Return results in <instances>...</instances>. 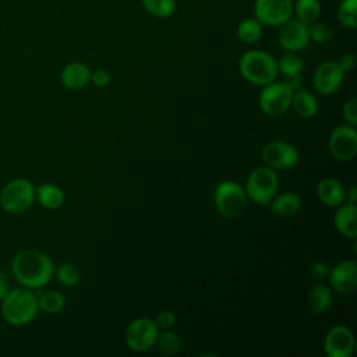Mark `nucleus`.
Wrapping results in <instances>:
<instances>
[{
  "instance_id": "24",
  "label": "nucleus",
  "mask_w": 357,
  "mask_h": 357,
  "mask_svg": "<svg viewBox=\"0 0 357 357\" xmlns=\"http://www.w3.org/2000/svg\"><path fill=\"white\" fill-rule=\"evenodd\" d=\"M39 310H42L46 314H57L60 312L66 305V298L63 293L57 290H46L40 293L38 297Z\"/></svg>"
},
{
  "instance_id": "18",
  "label": "nucleus",
  "mask_w": 357,
  "mask_h": 357,
  "mask_svg": "<svg viewBox=\"0 0 357 357\" xmlns=\"http://www.w3.org/2000/svg\"><path fill=\"white\" fill-rule=\"evenodd\" d=\"M346 190L340 181L332 177L322 178L317 184V197L326 206H339L344 202Z\"/></svg>"
},
{
  "instance_id": "6",
  "label": "nucleus",
  "mask_w": 357,
  "mask_h": 357,
  "mask_svg": "<svg viewBox=\"0 0 357 357\" xmlns=\"http://www.w3.org/2000/svg\"><path fill=\"white\" fill-rule=\"evenodd\" d=\"M35 201V187L26 178H14L8 181L0 192L1 208L11 215L24 213Z\"/></svg>"
},
{
  "instance_id": "5",
  "label": "nucleus",
  "mask_w": 357,
  "mask_h": 357,
  "mask_svg": "<svg viewBox=\"0 0 357 357\" xmlns=\"http://www.w3.org/2000/svg\"><path fill=\"white\" fill-rule=\"evenodd\" d=\"M213 201L218 212L222 216L233 219L243 215L248 204V197L240 183L225 180L216 185Z\"/></svg>"
},
{
  "instance_id": "3",
  "label": "nucleus",
  "mask_w": 357,
  "mask_h": 357,
  "mask_svg": "<svg viewBox=\"0 0 357 357\" xmlns=\"http://www.w3.org/2000/svg\"><path fill=\"white\" fill-rule=\"evenodd\" d=\"M241 77L250 84L264 86L276 79L278 60L264 50H248L238 60Z\"/></svg>"
},
{
  "instance_id": "13",
  "label": "nucleus",
  "mask_w": 357,
  "mask_h": 357,
  "mask_svg": "<svg viewBox=\"0 0 357 357\" xmlns=\"http://www.w3.org/2000/svg\"><path fill=\"white\" fill-rule=\"evenodd\" d=\"M344 71L337 61L326 60L321 63L314 73V86L321 95L335 93L343 82Z\"/></svg>"
},
{
  "instance_id": "25",
  "label": "nucleus",
  "mask_w": 357,
  "mask_h": 357,
  "mask_svg": "<svg viewBox=\"0 0 357 357\" xmlns=\"http://www.w3.org/2000/svg\"><path fill=\"white\" fill-rule=\"evenodd\" d=\"M159 349V351L163 356H174L180 351L181 349V339L180 336L170 331V329H163L162 332H159L158 337H156V343H155Z\"/></svg>"
},
{
  "instance_id": "22",
  "label": "nucleus",
  "mask_w": 357,
  "mask_h": 357,
  "mask_svg": "<svg viewBox=\"0 0 357 357\" xmlns=\"http://www.w3.org/2000/svg\"><path fill=\"white\" fill-rule=\"evenodd\" d=\"M310 308L317 314L326 312L332 305V290L324 283L315 284L307 297Z\"/></svg>"
},
{
  "instance_id": "2",
  "label": "nucleus",
  "mask_w": 357,
  "mask_h": 357,
  "mask_svg": "<svg viewBox=\"0 0 357 357\" xmlns=\"http://www.w3.org/2000/svg\"><path fill=\"white\" fill-rule=\"evenodd\" d=\"M38 296L25 286L10 289L1 300V315L14 326L29 324L38 315Z\"/></svg>"
},
{
  "instance_id": "38",
  "label": "nucleus",
  "mask_w": 357,
  "mask_h": 357,
  "mask_svg": "<svg viewBox=\"0 0 357 357\" xmlns=\"http://www.w3.org/2000/svg\"><path fill=\"white\" fill-rule=\"evenodd\" d=\"M10 291V283H8V278L6 275L4 271L0 269V301L6 297V294Z\"/></svg>"
},
{
  "instance_id": "30",
  "label": "nucleus",
  "mask_w": 357,
  "mask_h": 357,
  "mask_svg": "<svg viewBox=\"0 0 357 357\" xmlns=\"http://www.w3.org/2000/svg\"><path fill=\"white\" fill-rule=\"evenodd\" d=\"M303 68H304L303 59L300 56L294 54L293 52L283 54L278 61V71L280 74H283L284 77L300 74L303 71Z\"/></svg>"
},
{
  "instance_id": "37",
  "label": "nucleus",
  "mask_w": 357,
  "mask_h": 357,
  "mask_svg": "<svg viewBox=\"0 0 357 357\" xmlns=\"http://www.w3.org/2000/svg\"><path fill=\"white\" fill-rule=\"evenodd\" d=\"M354 63H356V59H354V56H353L351 53H344V54H342V57L337 60V64L340 66V68H342L344 73L353 70Z\"/></svg>"
},
{
  "instance_id": "12",
  "label": "nucleus",
  "mask_w": 357,
  "mask_h": 357,
  "mask_svg": "<svg viewBox=\"0 0 357 357\" xmlns=\"http://www.w3.org/2000/svg\"><path fill=\"white\" fill-rule=\"evenodd\" d=\"M356 349L354 335L344 325L332 326L324 339V350L329 357H351Z\"/></svg>"
},
{
  "instance_id": "14",
  "label": "nucleus",
  "mask_w": 357,
  "mask_h": 357,
  "mask_svg": "<svg viewBox=\"0 0 357 357\" xmlns=\"http://www.w3.org/2000/svg\"><path fill=\"white\" fill-rule=\"evenodd\" d=\"M331 287L340 293L349 294L357 289V262L353 259H344L337 262L329 269Z\"/></svg>"
},
{
  "instance_id": "33",
  "label": "nucleus",
  "mask_w": 357,
  "mask_h": 357,
  "mask_svg": "<svg viewBox=\"0 0 357 357\" xmlns=\"http://www.w3.org/2000/svg\"><path fill=\"white\" fill-rule=\"evenodd\" d=\"M159 331L162 329H172L173 325L176 324V315L172 311H160L156 318L153 319Z\"/></svg>"
},
{
  "instance_id": "21",
  "label": "nucleus",
  "mask_w": 357,
  "mask_h": 357,
  "mask_svg": "<svg viewBox=\"0 0 357 357\" xmlns=\"http://www.w3.org/2000/svg\"><path fill=\"white\" fill-rule=\"evenodd\" d=\"M290 107H293V110L296 112L297 116H300L303 119H310V117L315 116L318 112V100L311 92L298 89V91L293 92Z\"/></svg>"
},
{
  "instance_id": "8",
  "label": "nucleus",
  "mask_w": 357,
  "mask_h": 357,
  "mask_svg": "<svg viewBox=\"0 0 357 357\" xmlns=\"http://www.w3.org/2000/svg\"><path fill=\"white\" fill-rule=\"evenodd\" d=\"M291 98L293 92L283 82L272 81L262 86L258 96V105L264 114L276 117L290 109Z\"/></svg>"
},
{
  "instance_id": "1",
  "label": "nucleus",
  "mask_w": 357,
  "mask_h": 357,
  "mask_svg": "<svg viewBox=\"0 0 357 357\" xmlns=\"http://www.w3.org/2000/svg\"><path fill=\"white\" fill-rule=\"evenodd\" d=\"M11 271L22 286L39 289L50 282L54 265L50 257L39 250H22L14 255Z\"/></svg>"
},
{
  "instance_id": "32",
  "label": "nucleus",
  "mask_w": 357,
  "mask_h": 357,
  "mask_svg": "<svg viewBox=\"0 0 357 357\" xmlns=\"http://www.w3.org/2000/svg\"><path fill=\"white\" fill-rule=\"evenodd\" d=\"M342 116L344 119V121L350 126H356L357 124V100L354 98L349 99L343 107H342Z\"/></svg>"
},
{
  "instance_id": "9",
  "label": "nucleus",
  "mask_w": 357,
  "mask_h": 357,
  "mask_svg": "<svg viewBox=\"0 0 357 357\" xmlns=\"http://www.w3.org/2000/svg\"><path fill=\"white\" fill-rule=\"evenodd\" d=\"M261 158L264 163L275 170H287L298 163V149L287 141H271L262 151Z\"/></svg>"
},
{
  "instance_id": "17",
  "label": "nucleus",
  "mask_w": 357,
  "mask_h": 357,
  "mask_svg": "<svg viewBox=\"0 0 357 357\" xmlns=\"http://www.w3.org/2000/svg\"><path fill=\"white\" fill-rule=\"evenodd\" d=\"M91 68L81 61H73L63 67L60 79L68 89H81L91 81Z\"/></svg>"
},
{
  "instance_id": "31",
  "label": "nucleus",
  "mask_w": 357,
  "mask_h": 357,
  "mask_svg": "<svg viewBox=\"0 0 357 357\" xmlns=\"http://www.w3.org/2000/svg\"><path fill=\"white\" fill-rule=\"evenodd\" d=\"M308 36L315 43H328L333 38V31L329 24L315 21L308 25Z\"/></svg>"
},
{
  "instance_id": "36",
  "label": "nucleus",
  "mask_w": 357,
  "mask_h": 357,
  "mask_svg": "<svg viewBox=\"0 0 357 357\" xmlns=\"http://www.w3.org/2000/svg\"><path fill=\"white\" fill-rule=\"evenodd\" d=\"M329 266L325 264V262H315L312 266H311V273L314 278L317 279H324V278H328L329 275Z\"/></svg>"
},
{
  "instance_id": "34",
  "label": "nucleus",
  "mask_w": 357,
  "mask_h": 357,
  "mask_svg": "<svg viewBox=\"0 0 357 357\" xmlns=\"http://www.w3.org/2000/svg\"><path fill=\"white\" fill-rule=\"evenodd\" d=\"M91 82L98 88H105L110 84V74L103 68H98L91 73Z\"/></svg>"
},
{
  "instance_id": "27",
  "label": "nucleus",
  "mask_w": 357,
  "mask_h": 357,
  "mask_svg": "<svg viewBox=\"0 0 357 357\" xmlns=\"http://www.w3.org/2000/svg\"><path fill=\"white\" fill-rule=\"evenodd\" d=\"M56 279L60 284L71 287L78 284V282L81 280V272L78 269L77 265H74L73 262H63L60 264L56 269Z\"/></svg>"
},
{
  "instance_id": "23",
  "label": "nucleus",
  "mask_w": 357,
  "mask_h": 357,
  "mask_svg": "<svg viewBox=\"0 0 357 357\" xmlns=\"http://www.w3.org/2000/svg\"><path fill=\"white\" fill-rule=\"evenodd\" d=\"M293 11L300 22L304 25H311L321 15V4L318 0H297L293 4Z\"/></svg>"
},
{
  "instance_id": "19",
  "label": "nucleus",
  "mask_w": 357,
  "mask_h": 357,
  "mask_svg": "<svg viewBox=\"0 0 357 357\" xmlns=\"http://www.w3.org/2000/svg\"><path fill=\"white\" fill-rule=\"evenodd\" d=\"M271 212L276 216L290 218L294 216L301 208V198L291 191H284L276 194L273 199L269 202Z\"/></svg>"
},
{
  "instance_id": "29",
  "label": "nucleus",
  "mask_w": 357,
  "mask_h": 357,
  "mask_svg": "<svg viewBox=\"0 0 357 357\" xmlns=\"http://www.w3.org/2000/svg\"><path fill=\"white\" fill-rule=\"evenodd\" d=\"M144 8L159 18H167L176 11L174 0H141Z\"/></svg>"
},
{
  "instance_id": "10",
  "label": "nucleus",
  "mask_w": 357,
  "mask_h": 357,
  "mask_svg": "<svg viewBox=\"0 0 357 357\" xmlns=\"http://www.w3.org/2000/svg\"><path fill=\"white\" fill-rule=\"evenodd\" d=\"M328 146L331 155L340 162H349L357 155V131L354 126L342 124L331 131Z\"/></svg>"
},
{
  "instance_id": "4",
  "label": "nucleus",
  "mask_w": 357,
  "mask_h": 357,
  "mask_svg": "<svg viewBox=\"0 0 357 357\" xmlns=\"http://www.w3.org/2000/svg\"><path fill=\"white\" fill-rule=\"evenodd\" d=\"M279 178L276 170L269 166H259L254 169L245 181V194L248 201H252L258 205H269L273 197L278 194Z\"/></svg>"
},
{
  "instance_id": "26",
  "label": "nucleus",
  "mask_w": 357,
  "mask_h": 357,
  "mask_svg": "<svg viewBox=\"0 0 357 357\" xmlns=\"http://www.w3.org/2000/svg\"><path fill=\"white\" fill-rule=\"evenodd\" d=\"M262 25L257 18H245L237 26V38L244 43H255L261 39Z\"/></svg>"
},
{
  "instance_id": "28",
  "label": "nucleus",
  "mask_w": 357,
  "mask_h": 357,
  "mask_svg": "<svg viewBox=\"0 0 357 357\" xmlns=\"http://www.w3.org/2000/svg\"><path fill=\"white\" fill-rule=\"evenodd\" d=\"M339 22L349 29L357 26V0H342L337 8Z\"/></svg>"
},
{
  "instance_id": "20",
  "label": "nucleus",
  "mask_w": 357,
  "mask_h": 357,
  "mask_svg": "<svg viewBox=\"0 0 357 357\" xmlns=\"http://www.w3.org/2000/svg\"><path fill=\"white\" fill-rule=\"evenodd\" d=\"M35 199L46 209H57L64 202V192L56 184L43 183L35 187Z\"/></svg>"
},
{
  "instance_id": "7",
  "label": "nucleus",
  "mask_w": 357,
  "mask_h": 357,
  "mask_svg": "<svg viewBox=\"0 0 357 357\" xmlns=\"http://www.w3.org/2000/svg\"><path fill=\"white\" fill-rule=\"evenodd\" d=\"M158 335L159 328L156 326L155 321L141 317L128 324V326L126 328L124 340L130 350L144 353L155 346Z\"/></svg>"
},
{
  "instance_id": "16",
  "label": "nucleus",
  "mask_w": 357,
  "mask_h": 357,
  "mask_svg": "<svg viewBox=\"0 0 357 357\" xmlns=\"http://www.w3.org/2000/svg\"><path fill=\"white\" fill-rule=\"evenodd\" d=\"M333 223L339 234L346 238H357V205L350 202H343L337 206L333 216Z\"/></svg>"
},
{
  "instance_id": "39",
  "label": "nucleus",
  "mask_w": 357,
  "mask_h": 357,
  "mask_svg": "<svg viewBox=\"0 0 357 357\" xmlns=\"http://www.w3.org/2000/svg\"><path fill=\"white\" fill-rule=\"evenodd\" d=\"M344 201H346V202H350V204H356V201H357V187H356V185H350V187L346 190Z\"/></svg>"
},
{
  "instance_id": "15",
  "label": "nucleus",
  "mask_w": 357,
  "mask_h": 357,
  "mask_svg": "<svg viewBox=\"0 0 357 357\" xmlns=\"http://www.w3.org/2000/svg\"><path fill=\"white\" fill-rule=\"evenodd\" d=\"M279 26L280 29L278 33V42L284 50L298 52L308 45V26L298 20H289Z\"/></svg>"
},
{
  "instance_id": "11",
  "label": "nucleus",
  "mask_w": 357,
  "mask_h": 357,
  "mask_svg": "<svg viewBox=\"0 0 357 357\" xmlns=\"http://www.w3.org/2000/svg\"><path fill=\"white\" fill-rule=\"evenodd\" d=\"M255 18L265 25L279 26L290 20L293 14L291 0H255Z\"/></svg>"
},
{
  "instance_id": "40",
  "label": "nucleus",
  "mask_w": 357,
  "mask_h": 357,
  "mask_svg": "<svg viewBox=\"0 0 357 357\" xmlns=\"http://www.w3.org/2000/svg\"><path fill=\"white\" fill-rule=\"evenodd\" d=\"M0 145H1V138H0Z\"/></svg>"
},
{
  "instance_id": "35",
  "label": "nucleus",
  "mask_w": 357,
  "mask_h": 357,
  "mask_svg": "<svg viewBox=\"0 0 357 357\" xmlns=\"http://www.w3.org/2000/svg\"><path fill=\"white\" fill-rule=\"evenodd\" d=\"M303 82H304V79H303L301 73H300V74H294V75H287V77L284 78V81H283V84H284L291 92H296V91L301 89V88H303Z\"/></svg>"
}]
</instances>
